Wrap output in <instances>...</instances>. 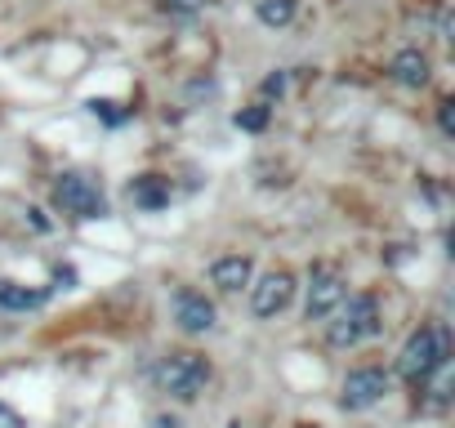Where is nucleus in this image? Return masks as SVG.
Wrapping results in <instances>:
<instances>
[{"label": "nucleus", "instance_id": "nucleus-1", "mask_svg": "<svg viewBox=\"0 0 455 428\" xmlns=\"http://www.w3.org/2000/svg\"><path fill=\"white\" fill-rule=\"evenodd\" d=\"M446 357H451V339H446V330H437V326L415 330V335L406 339L402 357H397V375H402L406 384H424L428 375H437V370L446 366Z\"/></svg>", "mask_w": 455, "mask_h": 428}, {"label": "nucleus", "instance_id": "nucleus-2", "mask_svg": "<svg viewBox=\"0 0 455 428\" xmlns=\"http://www.w3.org/2000/svg\"><path fill=\"white\" fill-rule=\"evenodd\" d=\"M152 379H156L161 392H170V397H179V401H192V397L205 388V379H210V361H205L201 353H170V357L156 361Z\"/></svg>", "mask_w": 455, "mask_h": 428}, {"label": "nucleus", "instance_id": "nucleus-3", "mask_svg": "<svg viewBox=\"0 0 455 428\" xmlns=\"http://www.w3.org/2000/svg\"><path fill=\"white\" fill-rule=\"evenodd\" d=\"M371 335H379V304L371 295L348 299V308L339 313V321H331V330H326L331 348H357Z\"/></svg>", "mask_w": 455, "mask_h": 428}, {"label": "nucleus", "instance_id": "nucleus-4", "mask_svg": "<svg viewBox=\"0 0 455 428\" xmlns=\"http://www.w3.org/2000/svg\"><path fill=\"white\" fill-rule=\"evenodd\" d=\"M54 205L63 214H72V219H99V214L108 210L103 187L94 178H85V174H63L54 183Z\"/></svg>", "mask_w": 455, "mask_h": 428}, {"label": "nucleus", "instance_id": "nucleus-5", "mask_svg": "<svg viewBox=\"0 0 455 428\" xmlns=\"http://www.w3.org/2000/svg\"><path fill=\"white\" fill-rule=\"evenodd\" d=\"M388 392V375L379 366H362V370H348L344 388H339V406L344 410H366L375 406L379 397Z\"/></svg>", "mask_w": 455, "mask_h": 428}, {"label": "nucleus", "instance_id": "nucleus-6", "mask_svg": "<svg viewBox=\"0 0 455 428\" xmlns=\"http://www.w3.org/2000/svg\"><path fill=\"white\" fill-rule=\"evenodd\" d=\"M344 277L335 273V268H313V277H308V304H304V313H308V321H322V317H331L339 304H344Z\"/></svg>", "mask_w": 455, "mask_h": 428}, {"label": "nucleus", "instance_id": "nucleus-7", "mask_svg": "<svg viewBox=\"0 0 455 428\" xmlns=\"http://www.w3.org/2000/svg\"><path fill=\"white\" fill-rule=\"evenodd\" d=\"M291 299H295V277H291L286 268H277V273H268L259 286H251V308H255V317H277V313L291 308Z\"/></svg>", "mask_w": 455, "mask_h": 428}, {"label": "nucleus", "instance_id": "nucleus-8", "mask_svg": "<svg viewBox=\"0 0 455 428\" xmlns=\"http://www.w3.org/2000/svg\"><path fill=\"white\" fill-rule=\"evenodd\" d=\"M174 321L188 335H205V330H214V304L196 290H179L174 295Z\"/></svg>", "mask_w": 455, "mask_h": 428}, {"label": "nucleus", "instance_id": "nucleus-9", "mask_svg": "<svg viewBox=\"0 0 455 428\" xmlns=\"http://www.w3.org/2000/svg\"><path fill=\"white\" fill-rule=\"evenodd\" d=\"M251 277H255V264L246 259V255H228V259H219L214 268H210V281L219 286V290H242V286H251Z\"/></svg>", "mask_w": 455, "mask_h": 428}, {"label": "nucleus", "instance_id": "nucleus-10", "mask_svg": "<svg viewBox=\"0 0 455 428\" xmlns=\"http://www.w3.org/2000/svg\"><path fill=\"white\" fill-rule=\"evenodd\" d=\"M393 81L397 85H406V90H419V85H428V54L424 50H402L397 59H393Z\"/></svg>", "mask_w": 455, "mask_h": 428}, {"label": "nucleus", "instance_id": "nucleus-11", "mask_svg": "<svg viewBox=\"0 0 455 428\" xmlns=\"http://www.w3.org/2000/svg\"><path fill=\"white\" fill-rule=\"evenodd\" d=\"M130 201H134L139 210H161V205H170V178H161V174H139V178L130 183Z\"/></svg>", "mask_w": 455, "mask_h": 428}, {"label": "nucleus", "instance_id": "nucleus-12", "mask_svg": "<svg viewBox=\"0 0 455 428\" xmlns=\"http://www.w3.org/2000/svg\"><path fill=\"white\" fill-rule=\"evenodd\" d=\"M41 304H45V290H32V286H23V281L0 277V308L28 313V308H41Z\"/></svg>", "mask_w": 455, "mask_h": 428}, {"label": "nucleus", "instance_id": "nucleus-13", "mask_svg": "<svg viewBox=\"0 0 455 428\" xmlns=\"http://www.w3.org/2000/svg\"><path fill=\"white\" fill-rule=\"evenodd\" d=\"M255 14L264 28H286L295 19V0H255Z\"/></svg>", "mask_w": 455, "mask_h": 428}, {"label": "nucleus", "instance_id": "nucleus-14", "mask_svg": "<svg viewBox=\"0 0 455 428\" xmlns=\"http://www.w3.org/2000/svg\"><path fill=\"white\" fill-rule=\"evenodd\" d=\"M237 125H242V130H264V125H268V107H264V103H255V107L237 112Z\"/></svg>", "mask_w": 455, "mask_h": 428}, {"label": "nucleus", "instance_id": "nucleus-15", "mask_svg": "<svg viewBox=\"0 0 455 428\" xmlns=\"http://www.w3.org/2000/svg\"><path fill=\"white\" fill-rule=\"evenodd\" d=\"M156 5H161V10H170V14H183V19H188V14H201V10L210 5V0H156Z\"/></svg>", "mask_w": 455, "mask_h": 428}, {"label": "nucleus", "instance_id": "nucleus-16", "mask_svg": "<svg viewBox=\"0 0 455 428\" xmlns=\"http://www.w3.org/2000/svg\"><path fill=\"white\" fill-rule=\"evenodd\" d=\"M437 125H442V134H446V139L455 134V103H451V99H442V103H437Z\"/></svg>", "mask_w": 455, "mask_h": 428}, {"label": "nucleus", "instance_id": "nucleus-17", "mask_svg": "<svg viewBox=\"0 0 455 428\" xmlns=\"http://www.w3.org/2000/svg\"><path fill=\"white\" fill-rule=\"evenodd\" d=\"M0 428H23V415L10 401H0Z\"/></svg>", "mask_w": 455, "mask_h": 428}, {"label": "nucleus", "instance_id": "nucleus-18", "mask_svg": "<svg viewBox=\"0 0 455 428\" xmlns=\"http://www.w3.org/2000/svg\"><path fill=\"white\" fill-rule=\"evenodd\" d=\"M282 90H286V76H282V72L264 81V94H268V99H273V94H282Z\"/></svg>", "mask_w": 455, "mask_h": 428}, {"label": "nucleus", "instance_id": "nucleus-19", "mask_svg": "<svg viewBox=\"0 0 455 428\" xmlns=\"http://www.w3.org/2000/svg\"><path fill=\"white\" fill-rule=\"evenodd\" d=\"M54 281H59L63 290H72V281H76V273H72V268H59V273H54Z\"/></svg>", "mask_w": 455, "mask_h": 428}, {"label": "nucleus", "instance_id": "nucleus-20", "mask_svg": "<svg viewBox=\"0 0 455 428\" xmlns=\"http://www.w3.org/2000/svg\"><path fill=\"white\" fill-rule=\"evenodd\" d=\"M299 428H313V424H299Z\"/></svg>", "mask_w": 455, "mask_h": 428}]
</instances>
